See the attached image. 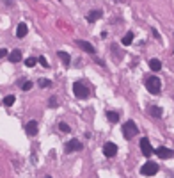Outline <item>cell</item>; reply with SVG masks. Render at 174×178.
<instances>
[{
	"mask_svg": "<svg viewBox=\"0 0 174 178\" xmlns=\"http://www.w3.org/2000/svg\"><path fill=\"white\" fill-rule=\"evenodd\" d=\"M146 89L151 93V95H160V91H162V82H160V78L151 75V77L146 78Z\"/></svg>",
	"mask_w": 174,
	"mask_h": 178,
	"instance_id": "1",
	"label": "cell"
},
{
	"mask_svg": "<svg viewBox=\"0 0 174 178\" xmlns=\"http://www.w3.org/2000/svg\"><path fill=\"white\" fill-rule=\"evenodd\" d=\"M137 134H139V128H137V125L133 121H126L123 125V135H125V139H131Z\"/></svg>",
	"mask_w": 174,
	"mask_h": 178,
	"instance_id": "2",
	"label": "cell"
},
{
	"mask_svg": "<svg viewBox=\"0 0 174 178\" xmlns=\"http://www.w3.org/2000/svg\"><path fill=\"white\" fill-rule=\"evenodd\" d=\"M158 173V164L153 160H147L144 166L141 167V175H144V176H153V175H156Z\"/></svg>",
	"mask_w": 174,
	"mask_h": 178,
	"instance_id": "3",
	"label": "cell"
},
{
	"mask_svg": "<svg viewBox=\"0 0 174 178\" xmlns=\"http://www.w3.org/2000/svg\"><path fill=\"white\" fill-rule=\"evenodd\" d=\"M73 95H75L76 98L84 100V98L89 96V89H87L82 82H75V84H73Z\"/></svg>",
	"mask_w": 174,
	"mask_h": 178,
	"instance_id": "4",
	"label": "cell"
},
{
	"mask_svg": "<svg viewBox=\"0 0 174 178\" xmlns=\"http://www.w3.org/2000/svg\"><path fill=\"white\" fill-rule=\"evenodd\" d=\"M141 151H142V155H146V157H151L153 153H155V150H153V146L149 144V141L144 137V139H141Z\"/></svg>",
	"mask_w": 174,
	"mask_h": 178,
	"instance_id": "5",
	"label": "cell"
},
{
	"mask_svg": "<svg viewBox=\"0 0 174 178\" xmlns=\"http://www.w3.org/2000/svg\"><path fill=\"white\" fill-rule=\"evenodd\" d=\"M82 148H84V146H82V143L80 141H76V139H71L69 143H68V144H66V153H73V151H80Z\"/></svg>",
	"mask_w": 174,
	"mask_h": 178,
	"instance_id": "6",
	"label": "cell"
},
{
	"mask_svg": "<svg viewBox=\"0 0 174 178\" xmlns=\"http://www.w3.org/2000/svg\"><path fill=\"white\" fill-rule=\"evenodd\" d=\"M115 153H117V144H114V143H105L103 144V155L105 157H114Z\"/></svg>",
	"mask_w": 174,
	"mask_h": 178,
	"instance_id": "7",
	"label": "cell"
},
{
	"mask_svg": "<svg viewBox=\"0 0 174 178\" xmlns=\"http://www.w3.org/2000/svg\"><path fill=\"white\" fill-rule=\"evenodd\" d=\"M75 45H76V46H80L82 50L87 52V54H94V52H96V50H94V46H93V45L89 43V41H84V39H76Z\"/></svg>",
	"mask_w": 174,
	"mask_h": 178,
	"instance_id": "8",
	"label": "cell"
},
{
	"mask_svg": "<svg viewBox=\"0 0 174 178\" xmlns=\"http://www.w3.org/2000/svg\"><path fill=\"white\" fill-rule=\"evenodd\" d=\"M100 18H103V13L100 11V9H94V11H89V13H87L85 20L89 23H94V22H98Z\"/></svg>",
	"mask_w": 174,
	"mask_h": 178,
	"instance_id": "9",
	"label": "cell"
},
{
	"mask_svg": "<svg viewBox=\"0 0 174 178\" xmlns=\"http://www.w3.org/2000/svg\"><path fill=\"white\" fill-rule=\"evenodd\" d=\"M156 155L160 159H171V157H174V151L171 148H167V146H160L156 150Z\"/></svg>",
	"mask_w": 174,
	"mask_h": 178,
	"instance_id": "10",
	"label": "cell"
},
{
	"mask_svg": "<svg viewBox=\"0 0 174 178\" xmlns=\"http://www.w3.org/2000/svg\"><path fill=\"white\" fill-rule=\"evenodd\" d=\"M27 32H28V27H27V23H18V27H16V38H25L27 36Z\"/></svg>",
	"mask_w": 174,
	"mask_h": 178,
	"instance_id": "11",
	"label": "cell"
},
{
	"mask_svg": "<svg viewBox=\"0 0 174 178\" xmlns=\"http://www.w3.org/2000/svg\"><path fill=\"white\" fill-rule=\"evenodd\" d=\"M25 132L34 137V135L38 134V121H28L27 125H25Z\"/></svg>",
	"mask_w": 174,
	"mask_h": 178,
	"instance_id": "12",
	"label": "cell"
},
{
	"mask_svg": "<svg viewBox=\"0 0 174 178\" xmlns=\"http://www.w3.org/2000/svg\"><path fill=\"white\" fill-rule=\"evenodd\" d=\"M57 55H59V59H60V61L64 62V66H69L71 57H69V54H68V52H62V50H59V52H57Z\"/></svg>",
	"mask_w": 174,
	"mask_h": 178,
	"instance_id": "13",
	"label": "cell"
},
{
	"mask_svg": "<svg viewBox=\"0 0 174 178\" xmlns=\"http://www.w3.org/2000/svg\"><path fill=\"white\" fill-rule=\"evenodd\" d=\"M147 111H149L151 118H160V116H162V109H160L158 105H149V107H147Z\"/></svg>",
	"mask_w": 174,
	"mask_h": 178,
	"instance_id": "14",
	"label": "cell"
},
{
	"mask_svg": "<svg viewBox=\"0 0 174 178\" xmlns=\"http://www.w3.org/2000/svg\"><path fill=\"white\" fill-rule=\"evenodd\" d=\"M149 68H151L153 71H160V70H162V61L156 59V57L151 59V61H149Z\"/></svg>",
	"mask_w": 174,
	"mask_h": 178,
	"instance_id": "15",
	"label": "cell"
},
{
	"mask_svg": "<svg viewBox=\"0 0 174 178\" xmlns=\"http://www.w3.org/2000/svg\"><path fill=\"white\" fill-rule=\"evenodd\" d=\"M7 57H9V61H11V62H20V61H22V52H20V50H13Z\"/></svg>",
	"mask_w": 174,
	"mask_h": 178,
	"instance_id": "16",
	"label": "cell"
},
{
	"mask_svg": "<svg viewBox=\"0 0 174 178\" xmlns=\"http://www.w3.org/2000/svg\"><path fill=\"white\" fill-rule=\"evenodd\" d=\"M107 118H109L110 123H117V121H119V114H117L115 111H109V112H107Z\"/></svg>",
	"mask_w": 174,
	"mask_h": 178,
	"instance_id": "17",
	"label": "cell"
},
{
	"mask_svg": "<svg viewBox=\"0 0 174 178\" xmlns=\"http://www.w3.org/2000/svg\"><path fill=\"white\" fill-rule=\"evenodd\" d=\"M16 102V98H14V95H9V96H6L4 100H2V105H6V107H11L13 103Z\"/></svg>",
	"mask_w": 174,
	"mask_h": 178,
	"instance_id": "18",
	"label": "cell"
},
{
	"mask_svg": "<svg viewBox=\"0 0 174 178\" xmlns=\"http://www.w3.org/2000/svg\"><path fill=\"white\" fill-rule=\"evenodd\" d=\"M131 41H133V34L128 32L126 36H123V39H121V43L123 45H131Z\"/></svg>",
	"mask_w": 174,
	"mask_h": 178,
	"instance_id": "19",
	"label": "cell"
},
{
	"mask_svg": "<svg viewBox=\"0 0 174 178\" xmlns=\"http://www.w3.org/2000/svg\"><path fill=\"white\" fill-rule=\"evenodd\" d=\"M36 62H38V59L28 57V59H25V66H27V68H34V66H36Z\"/></svg>",
	"mask_w": 174,
	"mask_h": 178,
	"instance_id": "20",
	"label": "cell"
},
{
	"mask_svg": "<svg viewBox=\"0 0 174 178\" xmlns=\"http://www.w3.org/2000/svg\"><path fill=\"white\" fill-rule=\"evenodd\" d=\"M38 84L41 87H50V86H52V80H48V78H39Z\"/></svg>",
	"mask_w": 174,
	"mask_h": 178,
	"instance_id": "21",
	"label": "cell"
},
{
	"mask_svg": "<svg viewBox=\"0 0 174 178\" xmlns=\"http://www.w3.org/2000/svg\"><path fill=\"white\" fill-rule=\"evenodd\" d=\"M59 130H60V132H64V134L71 132V128H69V125H68V123H59Z\"/></svg>",
	"mask_w": 174,
	"mask_h": 178,
	"instance_id": "22",
	"label": "cell"
},
{
	"mask_svg": "<svg viewBox=\"0 0 174 178\" xmlns=\"http://www.w3.org/2000/svg\"><path fill=\"white\" fill-rule=\"evenodd\" d=\"M22 89H23V91H30V89H32V82H30V80L23 82L22 84Z\"/></svg>",
	"mask_w": 174,
	"mask_h": 178,
	"instance_id": "23",
	"label": "cell"
},
{
	"mask_svg": "<svg viewBox=\"0 0 174 178\" xmlns=\"http://www.w3.org/2000/svg\"><path fill=\"white\" fill-rule=\"evenodd\" d=\"M48 105L52 107V109H55V107H57V98H55V96H52V98L48 100Z\"/></svg>",
	"mask_w": 174,
	"mask_h": 178,
	"instance_id": "24",
	"label": "cell"
},
{
	"mask_svg": "<svg viewBox=\"0 0 174 178\" xmlns=\"http://www.w3.org/2000/svg\"><path fill=\"white\" fill-rule=\"evenodd\" d=\"M38 61L41 62V66H44V68H48V66H50V64H48V61H46V57H39Z\"/></svg>",
	"mask_w": 174,
	"mask_h": 178,
	"instance_id": "25",
	"label": "cell"
},
{
	"mask_svg": "<svg viewBox=\"0 0 174 178\" xmlns=\"http://www.w3.org/2000/svg\"><path fill=\"white\" fill-rule=\"evenodd\" d=\"M9 55V52L6 50V48H0V59H4V57Z\"/></svg>",
	"mask_w": 174,
	"mask_h": 178,
	"instance_id": "26",
	"label": "cell"
},
{
	"mask_svg": "<svg viewBox=\"0 0 174 178\" xmlns=\"http://www.w3.org/2000/svg\"><path fill=\"white\" fill-rule=\"evenodd\" d=\"M117 2H123V0H117Z\"/></svg>",
	"mask_w": 174,
	"mask_h": 178,
	"instance_id": "27",
	"label": "cell"
},
{
	"mask_svg": "<svg viewBox=\"0 0 174 178\" xmlns=\"http://www.w3.org/2000/svg\"><path fill=\"white\" fill-rule=\"evenodd\" d=\"M46 178H52V176H46Z\"/></svg>",
	"mask_w": 174,
	"mask_h": 178,
	"instance_id": "28",
	"label": "cell"
}]
</instances>
